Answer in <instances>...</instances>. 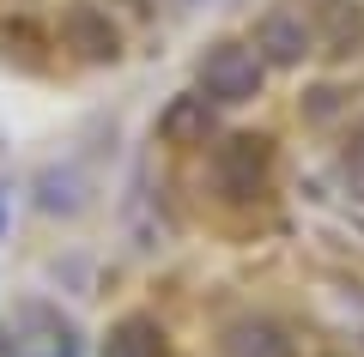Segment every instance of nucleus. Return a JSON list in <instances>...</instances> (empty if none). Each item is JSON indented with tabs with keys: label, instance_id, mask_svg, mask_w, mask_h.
Masks as SVG:
<instances>
[{
	"label": "nucleus",
	"instance_id": "7",
	"mask_svg": "<svg viewBox=\"0 0 364 357\" xmlns=\"http://www.w3.org/2000/svg\"><path fill=\"white\" fill-rule=\"evenodd\" d=\"M104 357H164V327H158V321H146V315L116 321V327H109V339H104Z\"/></svg>",
	"mask_w": 364,
	"mask_h": 357
},
{
	"label": "nucleus",
	"instance_id": "5",
	"mask_svg": "<svg viewBox=\"0 0 364 357\" xmlns=\"http://www.w3.org/2000/svg\"><path fill=\"white\" fill-rule=\"evenodd\" d=\"M225 357H298V345H291V333L279 327V321H261V315H243L225 327L219 339Z\"/></svg>",
	"mask_w": 364,
	"mask_h": 357
},
{
	"label": "nucleus",
	"instance_id": "9",
	"mask_svg": "<svg viewBox=\"0 0 364 357\" xmlns=\"http://www.w3.org/2000/svg\"><path fill=\"white\" fill-rule=\"evenodd\" d=\"M334 97H340V91H316V103H310L316 121H322V115H334Z\"/></svg>",
	"mask_w": 364,
	"mask_h": 357
},
{
	"label": "nucleus",
	"instance_id": "8",
	"mask_svg": "<svg viewBox=\"0 0 364 357\" xmlns=\"http://www.w3.org/2000/svg\"><path fill=\"white\" fill-rule=\"evenodd\" d=\"M346 176H358V182H364V121L352 128V140H346Z\"/></svg>",
	"mask_w": 364,
	"mask_h": 357
},
{
	"label": "nucleus",
	"instance_id": "2",
	"mask_svg": "<svg viewBox=\"0 0 364 357\" xmlns=\"http://www.w3.org/2000/svg\"><path fill=\"white\" fill-rule=\"evenodd\" d=\"M273 176V145L261 140V133H237V140L219 145V158H213V182H219L225 200H255L261 188H267Z\"/></svg>",
	"mask_w": 364,
	"mask_h": 357
},
{
	"label": "nucleus",
	"instance_id": "1",
	"mask_svg": "<svg viewBox=\"0 0 364 357\" xmlns=\"http://www.w3.org/2000/svg\"><path fill=\"white\" fill-rule=\"evenodd\" d=\"M261 73H267V61L255 49L219 43L200 61V91H207V103H249V97H261Z\"/></svg>",
	"mask_w": 364,
	"mask_h": 357
},
{
	"label": "nucleus",
	"instance_id": "3",
	"mask_svg": "<svg viewBox=\"0 0 364 357\" xmlns=\"http://www.w3.org/2000/svg\"><path fill=\"white\" fill-rule=\"evenodd\" d=\"M255 55L267 67H298L304 55H316V25L304 6H291V0H279V6H267L255 25Z\"/></svg>",
	"mask_w": 364,
	"mask_h": 357
},
{
	"label": "nucleus",
	"instance_id": "4",
	"mask_svg": "<svg viewBox=\"0 0 364 357\" xmlns=\"http://www.w3.org/2000/svg\"><path fill=\"white\" fill-rule=\"evenodd\" d=\"M61 37L73 43L85 61H116L122 55V31L109 25V13H97L91 0H73V6L61 13Z\"/></svg>",
	"mask_w": 364,
	"mask_h": 357
},
{
	"label": "nucleus",
	"instance_id": "6",
	"mask_svg": "<svg viewBox=\"0 0 364 357\" xmlns=\"http://www.w3.org/2000/svg\"><path fill=\"white\" fill-rule=\"evenodd\" d=\"M207 133H213V103L207 97H176L158 115V140L164 145H207Z\"/></svg>",
	"mask_w": 364,
	"mask_h": 357
}]
</instances>
